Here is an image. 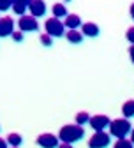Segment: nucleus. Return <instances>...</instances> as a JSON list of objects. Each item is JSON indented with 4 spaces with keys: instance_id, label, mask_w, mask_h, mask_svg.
<instances>
[{
    "instance_id": "17",
    "label": "nucleus",
    "mask_w": 134,
    "mask_h": 148,
    "mask_svg": "<svg viewBox=\"0 0 134 148\" xmlns=\"http://www.w3.org/2000/svg\"><path fill=\"white\" fill-rule=\"evenodd\" d=\"M76 125H80V127H85L87 123H88V120H90V115L87 113V111H80L78 115H76Z\"/></svg>"
},
{
    "instance_id": "14",
    "label": "nucleus",
    "mask_w": 134,
    "mask_h": 148,
    "mask_svg": "<svg viewBox=\"0 0 134 148\" xmlns=\"http://www.w3.org/2000/svg\"><path fill=\"white\" fill-rule=\"evenodd\" d=\"M51 12H53V18H56V20H62V18H65L69 12H67V7L64 4H55L51 7Z\"/></svg>"
},
{
    "instance_id": "18",
    "label": "nucleus",
    "mask_w": 134,
    "mask_h": 148,
    "mask_svg": "<svg viewBox=\"0 0 134 148\" xmlns=\"http://www.w3.org/2000/svg\"><path fill=\"white\" fill-rule=\"evenodd\" d=\"M113 148H132V141L131 139H117V143H115Z\"/></svg>"
},
{
    "instance_id": "9",
    "label": "nucleus",
    "mask_w": 134,
    "mask_h": 148,
    "mask_svg": "<svg viewBox=\"0 0 134 148\" xmlns=\"http://www.w3.org/2000/svg\"><path fill=\"white\" fill-rule=\"evenodd\" d=\"M14 32V20L11 16L0 18V37H9Z\"/></svg>"
},
{
    "instance_id": "19",
    "label": "nucleus",
    "mask_w": 134,
    "mask_h": 148,
    "mask_svg": "<svg viewBox=\"0 0 134 148\" xmlns=\"http://www.w3.org/2000/svg\"><path fill=\"white\" fill-rule=\"evenodd\" d=\"M41 44H43V46H46V48H49V46L53 44V39H51L49 35L43 34V35H41Z\"/></svg>"
},
{
    "instance_id": "12",
    "label": "nucleus",
    "mask_w": 134,
    "mask_h": 148,
    "mask_svg": "<svg viewBox=\"0 0 134 148\" xmlns=\"http://www.w3.org/2000/svg\"><path fill=\"white\" fill-rule=\"evenodd\" d=\"M12 11H14V14H18V16H25V12H27V7H28V0H12Z\"/></svg>"
},
{
    "instance_id": "24",
    "label": "nucleus",
    "mask_w": 134,
    "mask_h": 148,
    "mask_svg": "<svg viewBox=\"0 0 134 148\" xmlns=\"http://www.w3.org/2000/svg\"><path fill=\"white\" fill-rule=\"evenodd\" d=\"M127 39H129V41H132V28H129V30H127Z\"/></svg>"
},
{
    "instance_id": "7",
    "label": "nucleus",
    "mask_w": 134,
    "mask_h": 148,
    "mask_svg": "<svg viewBox=\"0 0 134 148\" xmlns=\"http://www.w3.org/2000/svg\"><path fill=\"white\" fill-rule=\"evenodd\" d=\"M88 125L93 129L95 132H101V131H104V129L109 125V118L106 115H93V116H90Z\"/></svg>"
},
{
    "instance_id": "4",
    "label": "nucleus",
    "mask_w": 134,
    "mask_h": 148,
    "mask_svg": "<svg viewBox=\"0 0 134 148\" xmlns=\"http://www.w3.org/2000/svg\"><path fill=\"white\" fill-rule=\"evenodd\" d=\"M111 143V136L104 131L92 134V138L88 139V148H108Z\"/></svg>"
},
{
    "instance_id": "22",
    "label": "nucleus",
    "mask_w": 134,
    "mask_h": 148,
    "mask_svg": "<svg viewBox=\"0 0 134 148\" xmlns=\"http://www.w3.org/2000/svg\"><path fill=\"white\" fill-rule=\"evenodd\" d=\"M56 148H74V146H72V145H67V143H60Z\"/></svg>"
},
{
    "instance_id": "6",
    "label": "nucleus",
    "mask_w": 134,
    "mask_h": 148,
    "mask_svg": "<svg viewBox=\"0 0 134 148\" xmlns=\"http://www.w3.org/2000/svg\"><path fill=\"white\" fill-rule=\"evenodd\" d=\"M46 9H48V5H46V2L44 0H28V11H30V16L32 18H41V16H44L46 14Z\"/></svg>"
},
{
    "instance_id": "3",
    "label": "nucleus",
    "mask_w": 134,
    "mask_h": 148,
    "mask_svg": "<svg viewBox=\"0 0 134 148\" xmlns=\"http://www.w3.org/2000/svg\"><path fill=\"white\" fill-rule=\"evenodd\" d=\"M44 30H46V35H49L51 39L53 37H64L65 35V28H64L62 20H56V18H48L44 21Z\"/></svg>"
},
{
    "instance_id": "5",
    "label": "nucleus",
    "mask_w": 134,
    "mask_h": 148,
    "mask_svg": "<svg viewBox=\"0 0 134 148\" xmlns=\"http://www.w3.org/2000/svg\"><path fill=\"white\" fill-rule=\"evenodd\" d=\"M18 28H20L21 34H25V32H37L39 30V21H37L35 18H32L30 14H25V16H21L20 20H18Z\"/></svg>"
},
{
    "instance_id": "23",
    "label": "nucleus",
    "mask_w": 134,
    "mask_h": 148,
    "mask_svg": "<svg viewBox=\"0 0 134 148\" xmlns=\"http://www.w3.org/2000/svg\"><path fill=\"white\" fill-rule=\"evenodd\" d=\"M0 148H9L7 143H5V139H2V138H0Z\"/></svg>"
},
{
    "instance_id": "16",
    "label": "nucleus",
    "mask_w": 134,
    "mask_h": 148,
    "mask_svg": "<svg viewBox=\"0 0 134 148\" xmlns=\"http://www.w3.org/2000/svg\"><path fill=\"white\" fill-rule=\"evenodd\" d=\"M122 113H124V118H125V120L132 118V115H134V101L124 102V106H122Z\"/></svg>"
},
{
    "instance_id": "2",
    "label": "nucleus",
    "mask_w": 134,
    "mask_h": 148,
    "mask_svg": "<svg viewBox=\"0 0 134 148\" xmlns=\"http://www.w3.org/2000/svg\"><path fill=\"white\" fill-rule=\"evenodd\" d=\"M108 129H109V132H108L109 136L117 138V139H125L127 134H131L132 131V125L125 118H117V120H109Z\"/></svg>"
},
{
    "instance_id": "11",
    "label": "nucleus",
    "mask_w": 134,
    "mask_h": 148,
    "mask_svg": "<svg viewBox=\"0 0 134 148\" xmlns=\"http://www.w3.org/2000/svg\"><path fill=\"white\" fill-rule=\"evenodd\" d=\"M99 34H101V30H99V27L95 25V23H92V21L83 23V27H81V35H87V37H97Z\"/></svg>"
},
{
    "instance_id": "8",
    "label": "nucleus",
    "mask_w": 134,
    "mask_h": 148,
    "mask_svg": "<svg viewBox=\"0 0 134 148\" xmlns=\"http://www.w3.org/2000/svg\"><path fill=\"white\" fill-rule=\"evenodd\" d=\"M37 145H39L41 148H56L60 145V141H58V138H56L55 134L44 132L41 136H37Z\"/></svg>"
},
{
    "instance_id": "10",
    "label": "nucleus",
    "mask_w": 134,
    "mask_h": 148,
    "mask_svg": "<svg viewBox=\"0 0 134 148\" xmlns=\"http://www.w3.org/2000/svg\"><path fill=\"white\" fill-rule=\"evenodd\" d=\"M64 28H69V30H78L81 27V18L78 14H67L64 18Z\"/></svg>"
},
{
    "instance_id": "13",
    "label": "nucleus",
    "mask_w": 134,
    "mask_h": 148,
    "mask_svg": "<svg viewBox=\"0 0 134 148\" xmlns=\"http://www.w3.org/2000/svg\"><path fill=\"white\" fill-rule=\"evenodd\" d=\"M5 143H7V146H11V148H20V145L23 143V138H21V134H18V132H11V134L7 136Z\"/></svg>"
},
{
    "instance_id": "15",
    "label": "nucleus",
    "mask_w": 134,
    "mask_h": 148,
    "mask_svg": "<svg viewBox=\"0 0 134 148\" xmlns=\"http://www.w3.org/2000/svg\"><path fill=\"white\" fill-rule=\"evenodd\" d=\"M65 37H67V41L72 42V44H80V42H83V35H81L80 30H67Z\"/></svg>"
},
{
    "instance_id": "21",
    "label": "nucleus",
    "mask_w": 134,
    "mask_h": 148,
    "mask_svg": "<svg viewBox=\"0 0 134 148\" xmlns=\"http://www.w3.org/2000/svg\"><path fill=\"white\" fill-rule=\"evenodd\" d=\"M11 35H12V39H14L16 42H21V41H23V34H21L20 30H14Z\"/></svg>"
},
{
    "instance_id": "20",
    "label": "nucleus",
    "mask_w": 134,
    "mask_h": 148,
    "mask_svg": "<svg viewBox=\"0 0 134 148\" xmlns=\"http://www.w3.org/2000/svg\"><path fill=\"white\" fill-rule=\"evenodd\" d=\"M11 5H12V0H0V11H9L11 9Z\"/></svg>"
},
{
    "instance_id": "1",
    "label": "nucleus",
    "mask_w": 134,
    "mask_h": 148,
    "mask_svg": "<svg viewBox=\"0 0 134 148\" xmlns=\"http://www.w3.org/2000/svg\"><path fill=\"white\" fill-rule=\"evenodd\" d=\"M58 141L62 143H67V145H72L76 141H80L85 138V129L76 125V123H71V125H64L60 131H58Z\"/></svg>"
}]
</instances>
